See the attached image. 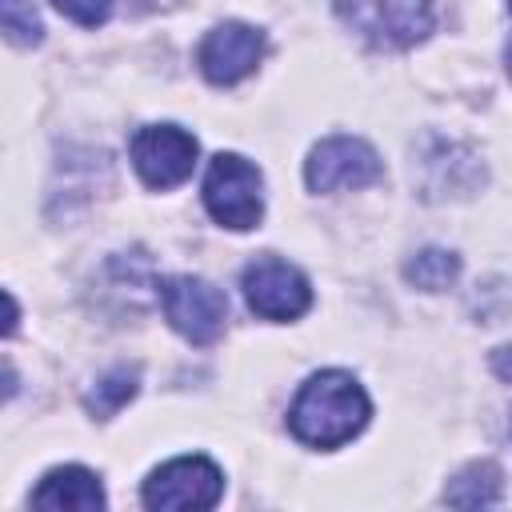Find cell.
Wrapping results in <instances>:
<instances>
[{"mask_svg":"<svg viewBox=\"0 0 512 512\" xmlns=\"http://www.w3.org/2000/svg\"><path fill=\"white\" fill-rule=\"evenodd\" d=\"M380 172H384V164H380L376 148L356 140V136H328L304 160V180L312 192L364 188V184L380 180Z\"/></svg>","mask_w":512,"mask_h":512,"instance_id":"8","label":"cell"},{"mask_svg":"<svg viewBox=\"0 0 512 512\" xmlns=\"http://www.w3.org/2000/svg\"><path fill=\"white\" fill-rule=\"evenodd\" d=\"M128 152H132V164L148 188H176L192 176L200 144L180 124H144L132 136Z\"/></svg>","mask_w":512,"mask_h":512,"instance_id":"7","label":"cell"},{"mask_svg":"<svg viewBox=\"0 0 512 512\" xmlns=\"http://www.w3.org/2000/svg\"><path fill=\"white\" fill-rule=\"evenodd\" d=\"M332 8L376 48H408L432 32V0H332Z\"/></svg>","mask_w":512,"mask_h":512,"instance_id":"3","label":"cell"},{"mask_svg":"<svg viewBox=\"0 0 512 512\" xmlns=\"http://www.w3.org/2000/svg\"><path fill=\"white\" fill-rule=\"evenodd\" d=\"M244 300L260 320H296L312 304V288L300 268L280 256H256L240 276Z\"/></svg>","mask_w":512,"mask_h":512,"instance_id":"6","label":"cell"},{"mask_svg":"<svg viewBox=\"0 0 512 512\" xmlns=\"http://www.w3.org/2000/svg\"><path fill=\"white\" fill-rule=\"evenodd\" d=\"M508 4H512V0H508Z\"/></svg>","mask_w":512,"mask_h":512,"instance_id":"18","label":"cell"},{"mask_svg":"<svg viewBox=\"0 0 512 512\" xmlns=\"http://www.w3.org/2000/svg\"><path fill=\"white\" fill-rule=\"evenodd\" d=\"M32 508H48V512H96L104 508V488L96 480V472L80 468V464H64L52 468L36 492H32Z\"/></svg>","mask_w":512,"mask_h":512,"instance_id":"10","label":"cell"},{"mask_svg":"<svg viewBox=\"0 0 512 512\" xmlns=\"http://www.w3.org/2000/svg\"><path fill=\"white\" fill-rule=\"evenodd\" d=\"M160 304L168 324L192 344H212L224 332L228 296L200 276H168L160 284Z\"/></svg>","mask_w":512,"mask_h":512,"instance_id":"5","label":"cell"},{"mask_svg":"<svg viewBox=\"0 0 512 512\" xmlns=\"http://www.w3.org/2000/svg\"><path fill=\"white\" fill-rule=\"evenodd\" d=\"M456 272H460V260H456V252H444V248H424V252H416V260H408V268H404V276H408L416 288H424V292L448 288V284L456 280Z\"/></svg>","mask_w":512,"mask_h":512,"instance_id":"12","label":"cell"},{"mask_svg":"<svg viewBox=\"0 0 512 512\" xmlns=\"http://www.w3.org/2000/svg\"><path fill=\"white\" fill-rule=\"evenodd\" d=\"M0 24L12 44H36L40 40V16L24 0H0Z\"/></svg>","mask_w":512,"mask_h":512,"instance_id":"14","label":"cell"},{"mask_svg":"<svg viewBox=\"0 0 512 512\" xmlns=\"http://www.w3.org/2000/svg\"><path fill=\"white\" fill-rule=\"evenodd\" d=\"M68 20H76V24H84V28H96V24H104L108 20V12H112V0H52Z\"/></svg>","mask_w":512,"mask_h":512,"instance_id":"15","label":"cell"},{"mask_svg":"<svg viewBox=\"0 0 512 512\" xmlns=\"http://www.w3.org/2000/svg\"><path fill=\"white\" fill-rule=\"evenodd\" d=\"M492 368H496L504 380H512V348H496V352H492Z\"/></svg>","mask_w":512,"mask_h":512,"instance_id":"16","label":"cell"},{"mask_svg":"<svg viewBox=\"0 0 512 512\" xmlns=\"http://www.w3.org/2000/svg\"><path fill=\"white\" fill-rule=\"evenodd\" d=\"M204 208L212 212L216 224L224 228H256L264 216V176L252 160L236 152H220L208 164L204 176Z\"/></svg>","mask_w":512,"mask_h":512,"instance_id":"2","label":"cell"},{"mask_svg":"<svg viewBox=\"0 0 512 512\" xmlns=\"http://www.w3.org/2000/svg\"><path fill=\"white\" fill-rule=\"evenodd\" d=\"M448 504L456 508H480V504H496L500 500V468L492 460H476L468 464L444 492Z\"/></svg>","mask_w":512,"mask_h":512,"instance_id":"11","label":"cell"},{"mask_svg":"<svg viewBox=\"0 0 512 512\" xmlns=\"http://www.w3.org/2000/svg\"><path fill=\"white\" fill-rule=\"evenodd\" d=\"M224 492V476L208 456H176L160 464L144 480V504L160 512H184V508H212Z\"/></svg>","mask_w":512,"mask_h":512,"instance_id":"4","label":"cell"},{"mask_svg":"<svg viewBox=\"0 0 512 512\" xmlns=\"http://www.w3.org/2000/svg\"><path fill=\"white\" fill-rule=\"evenodd\" d=\"M368 416H372V404H368L364 388L348 372L328 368L300 384V392L288 408V428L300 444L340 448L364 432Z\"/></svg>","mask_w":512,"mask_h":512,"instance_id":"1","label":"cell"},{"mask_svg":"<svg viewBox=\"0 0 512 512\" xmlns=\"http://www.w3.org/2000/svg\"><path fill=\"white\" fill-rule=\"evenodd\" d=\"M504 56H508V68H512V40H508V52Z\"/></svg>","mask_w":512,"mask_h":512,"instance_id":"17","label":"cell"},{"mask_svg":"<svg viewBox=\"0 0 512 512\" xmlns=\"http://www.w3.org/2000/svg\"><path fill=\"white\" fill-rule=\"evenodd\" d=\"M260 56H264V32L252 28V24L228 20V24H216V28L200 40L196 64H200V72H204L212 84H236V80H244L248 72H256Z\"/></svg>","mask_w":512,"mask_h":512,"instance_id":"9","label":"cell"},{"mask_svg":"<svg viewBox=\"0 0 512 512\" xmlns=\"http://www.w3.org/2000/svg\"><path fill=\"white\" fill-rule=\"evenodd\" d=\"M132 396H136V368H112V372L100 376L96 388L88 392V408H92L96 416H112V412H120Z\"/></svg>","mask_w":512,"mask_h":512,"instance_id":"13","label":"cell"}]
</instances>
